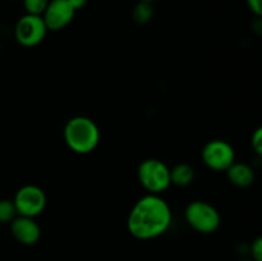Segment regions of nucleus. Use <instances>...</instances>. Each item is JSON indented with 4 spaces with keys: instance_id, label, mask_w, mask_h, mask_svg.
Instances as JSON below:
<instances>
[{
    "instance_id": "obj_1",
    "label": "nucleus",
    "mask_w": 262,
    "mask_h": 261,
    "mask_svg": "<svg viewBox=\"0 0 262 261\" xmlns=\"http://www.w3.org/2000/svg\"><path fill=\"white\" fill-rule=\"evenodd\" d=\"M171 210L168 202L158 194H147L138 200L128 216V230L138 240H152L168 230L171 224Z\"/></svg>"
},
{
    "instance_id": "obj_2",
    "label": "nucleus",
    "mask_w": 262,
    "mask_h": 261,
    "mask_svg": "<svg viewBox=\"0 0 262 261\" xmlns=\"http://www.w3.org/2000/svg\"><path fill=\"white\" fill-rule=\"evenodd\" d=\"M64 141L74 153L89 154L99 145L100 129L94 120L78 115L67 122L64 127Z\"/></svg>"
},
{
    "instance_id": "obj_3",
    "label": "nucleus",
    "mask_w": 262,
    "mask_h": 261,
    "mask_svg": "<svg viewBox=\"0 0 262 261\" xmlns=\"http://www.w3.org/2000/svg\"><path fill=\"white\" fill-rule=\"evenodd\" d=\"M138 179L143 188L150 193L158 194L171 184L170 169L159 159H147L138 166Z\"/></svg>"
},
{
    "instance_id": "obj_4",
    "label": "nucleus",
    "mask_w": 262,
    "mask_h": 261,
    "mask_svg": "<svg viewBox=\"0 0 262 261\" xmlns=\"http://www.w3.org/2000/svg\"><path fill=\"white\" fill-rule=\"evenodd\" d=\"M186 220L200 233H212L219 228L220 214L212 205L205 201H193L187 206Z\"/></svg>"
},
{
    "instance_id": "obj_5",
    "label": "nucleus",
    "mask_w": 262,
    "mask_h": 261,
    "mask_svg": "<svg viewBox=\"0 0 262 261\" xmlns=\"http://www.w3.org/2000/svg\"><path fill=\"white\" fill-rule=\"evenodd\" d=\"M13 202H14L18 215L35 217L40 215L45 209L46 194L40 187L35 186V184H27L18 189Z\"/></svg>"
},
{
    "instance_id": "obj_6",
    "label": "nucleus",
    "mask_w": 262,
    "mask_h": 261,
    "mask_svg": "<svg viewBox=\"0 0 262 261\" xmlns=\"http://www.w3.org/2000/svg\"><path fill=\"white\" fill-rule=\"evenodd\" d=\"M202 160L212 170L227 171L235 161V151L227 141L212 140L205 145L202 150Z\"/></svg>"
},
{
    "instance_id": "obj_7",
    "label": "nucleus",
    "mask_w": 262,
    "mask_h": 261,
    "mask_svg": "<svg viewBox=\"0 0 262 261\" xmlns=\"http://www.w3.org/2000/svg\"><path fill=\"white\" fill-rule=\"evenodd\" d=\"M48 28L41 15L26 14L15 25V38L23 46L38 45L45 38Z\"/></svg>"
},
{
    "instance_id": "obj_8",
    "label": "nucleus",
    "mask_w": 262,
    "mask_h": 261,
    "mask_svg": "<svg viewBox=\"0 0 262 261\" xmlns=\"http://www.w3.org/2000/svg\"><path fill=\"white\" fill-rule=\"evenodd\" d=\"M74 14L76 10L72 8L68 0H50L41 17L48 30L59 31L72 22Z\"/></svg>"
},
{
    "instance_id": "obj_9",
    "label": "nucleus",
    "mask_w": 262,
    "mask_h": 261,
    "mask_svg": "<svg viewBox=\"0 0 262 261\" xmlns=\"http://www.w3.org/2000/svg\"><path fill=\"white\" fill-rule=\"evenodd\" d=\"M12 234L22 245H33L40 240L41 229L33 217L17 215L10 223Z\"/></svg>"
},
{
    "instance_id": "obj_10",
    "label": "nucleus",
    "mask_w": 262,
    "mask_h": 261,
    "mask_svg": "<svg viewBox=\"0 0 262 261\" xmlns=\"http://www.w3.org/2000/svg\"><path fill=\"white\" fill-rule=\"evenodd\" d=\"M227 176L230 183L237 187H248L255 181V171L250 165L243 163H233L227 169Z\"/></svg>"
},
{
    "instance_id": "obj_11",
    "label": "nucleus",
    "mask_w": 262,
    "mask_h": 261,
    "mask_svg": "<svg viewBox=\"0 0 262 261\" xmlns=\"http://www.w3.org/2000/svg\"><path fill=\"white\" fill-rule=\"evenodd\" d=\"M194 170L188 164H178L170 170V182L176 186H188L193 182Z\"/></svg>"
},
{
    "instance_id": "obj_12",
    "label": "nucleus",
    "mask_w": 262,
    "mask_h": 261,
    "mask_svg": "<svg viewBox=\"0 0 262 261\" xmlns=\"http://www.w3.org/2000/svg\"><path fill=\"white\" fill-rule=\"evenodd\" d=\"M154 15V8L151 5V3L147 2H138L137 4L135 5L132 12L133 20L138 25H145V23L150 22L151 18Z\"/></svg>"
},
{
    "instance_id": "obj_13",
    "label": "nucleus",
    "mask_w": 262,
    "mask_h": 261,
    "mask_svg": "<svg viewBox=\"0 0 262 261\" xmlns=\"http://www.w3.org/2000/svg\"><path fill=\"white\" fill-rule=\"evenodd\" d=\"M17 215L14 202L10 200H0V223H12Z\"/></svg>"
},
{
    "instance_id": "obj_14",
    "label": "nucleus",
    "mask_w": 262,
    "mask_h": 261,
    "mask_svg": "<svg viewBox=\"0 0 262 261\" xmlns=\"http://www.w3.org/2000/svg\"><path fill=\"white\" fill-rule=\"evenodd\" d=\"M49 3L50 0H23V7H25L27 14L42 15Z\"/></svg>"
},
{
    "instance_id": "obj_15",
    "label": "nucleus",
    "mask_w": 262,
    "mask_h": 261,
    "mask_svg": "<svg viewBox=\"0 0 262 261\" xmlns=\"http://www.w3.org/2000/svg\"><path fill=\"white\" fill-rule=\"evenodd\" d=\"M251 142H252V147L258 155L262 154V129L261 128H257L256 132L252 135V138H251Z\"/></svg>"
},
{
    "instance_id": "obj_16",
    "label": "nucleus",
    "mask_w": 262,
    "mask_h": 261,
    "mask_svg": "<svg viewBox=\"0 0 262 261\" xmlns=\"http://www.w3.org/2000/svg\"><path fill=\"white\" fill-rule=\"evenodd\" d=\"M251 253H252L253 261H262V240L257 238L251 246Z\"/></svg>"
},
{
    "instance_id": "obj_17",
    "label": "nucleus",
    "mask_w": 262,
    "mask_h": 261,
    "mask_svg": "<svg viewBox=\"0 0 262 261\" xmlns=\"http://www.w3.org/2000/svg\"><path fill=\"white\" fill-rule=\"evenodd\" d=\"M247 2L248 8L252 13H255L257 17H261L262 14V3L261 0H246Z\"/></svg>"
},
{
    "instance_id": "obj_18",
    "label": "nucleus",
    "mask_w": 262,
    "mask_h": 261,
    "mask_svg": "<svg viewBox=\"0 0 262 261\" xmlns=\"http://www.w3.org/2000/svg\"><path fill=\"white\" fill-rule=\"evenodd\" d=\"M68 3L72 5L74 10H79L86 5L87 0H68Z\"/></svg>"
},
{
    "instance_id": "obj_19",
    "label": "nucleus",
    "mask_w": 262,
    "mask_h": 261,
    "mask_svg": "<svg viewBox=\"0 0 262 261\" xmlns=\"http://www.w3.org/2000/svg\"><path fill=\"white\" fill-rule=\"evenodd\" d=\"M141 2H147V3H152L154 0H141Z\"/></svg>"
},
{
    "instance_id": "obj_20",
    "label": "nucleus",
    "mask_w": 262,
    "mask_h": 261,
    "mask_svg": "<svg viewBox=\"0 0 262 261\" xmlns=\"http://www.w3.org/2000/svg\"><path fill=\"white\" fill-rule=\"evenodd\" d=\"M242 261H250V260H242Z\"/></svg>"
}]
</instances>
